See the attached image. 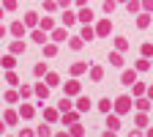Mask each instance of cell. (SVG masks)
I'll list each match as a JSON object with an SVG mask.
<instances>
[{"label": "cell", "mask_w": 153, "mask_h": 137, "mask_svg": "<svg viewBox=\"0 0 153 137\" xmlns=\"http://www.w3.org/2000/svg\"><path fill=\"white\" fill-rule=\"evenodd\" d=\"M126 137H142V129H128Z\"/></svg>", "instance_id": "ee69618b"}, {"label": "cell", "mask_w": 153, "mask_h": 137, "mask_svg": "<svg viewBox=\"0 0 153 137\" xmlns=\"http://www.w3.org/2000/svg\"><path fill=\"white\" fill-rule=\"evenodd\" d=\"M3 121H6L8 126H14V124L19 121V112H14V110H6V112H3Z\"/></svg>", "instance_id": "9c48e42d"}, {"label": "cell", "mask_w": 153, "mask_h": 137, "mask_svg": "<svg viewBox=\"0 0 153 137\" xmlns=\"http://www.w3.org/2000/svg\"><path fill=\"white\" fill-rule=\"evenodd\" d=\"M145 96H148V99L153 102V85H148V91H145Z\"/></svg>", "instance_id": "f907efd6"}, {"label": "cell", "mask_w": 153, "mask_h": 137, "mask_svg": "<svg viewBox=\"0 0 153 137\" xmlns=\"http://www.w3.org/2000/svg\"><path fill=\"white\" fill-rule=\"evenodd\" d=\"M142 8L145 11H153V0H142Z\"/></svg>", "instance_id": "bcb514c9"}, {"label": "cell", "mask_w": 153, "mask_h": 137, "mask_svg": "<svg viewBox=\"0 0 153 137\" xmlns=\"http://www.w3.org/2000/svg\"><path fill=\"white\" fill-rule=\"evenodd\" d=\"M153 55V44H142V58H150Z\"/></svg>", "instance_id": "d590c367"}, {"label": "cell", "mask_w": 153, "mask_h": 137, "mask_svg": "<svg viewBox=\"0 0 153 137\" xmlns=\"http://www.w3.org/2000/svg\"><path fill=\"white\" fill-rule=\"evenodd\" d=\"M120 82L123 85H134V82H137V69H126L120 74Z\"/></svg>", "instance_id": "7a4b0ae2"}, {"label": "cell", "mask_w": 153, "mask_h": 137, "mask_svg": "<svg viewBox=\"0 0 153 137\" xmlns=\"http://www.w3.org/2000/svg\"><path fill=\"white\" fill-rule=\"evenodd\" d=\"M74 104H71V99H68V96H63V99L60 102H57V110H60V112H68Z\"/></svg>", "instance_id": "9a60e30c"}, {"label": "cell", "mask_w": 153, "mask_h": 137, "mask_svg": "<svg viewBox=\"0 0 153 137\" xmlns=\"http://www.w3.org/2000/svg\"><path fill=\"white\" fill-rule=\"evenodd\" d=\"M6 102H8V104H16V102H19V93H16V91H8V93H6Z\"/></svg>", "instance_id": "4316f807"}, {"label": "cell", "mask_w": 153, "mask_h": 137, "mask_svg": "<svg viewBox=\"0 0 153 137\" xmlns=\"http://www.w3.org/2000/svg\"><path fill=\"white\" fill-rule=\"evenodd\" d=\"M99 110H101V112H104V115H107V112H109V110H112V102H109V96H104V99H101V102H99Z\"/></svg>", "instance_id": "e0dca14e"}, {"label": "cell", "mask_w": 153, "mask_h": 137, "mask_svg": "<svg viewBox=\"0 0 153 137\" xmlns=\"http://www.w3.org/2000/svg\"><path fill=\"white\" fill-rule=\"evenodd\" d=\"M36 137H52V129L49 126H38L36 129Z\"/></svg>", "instance_id": "603a6c76"}, {"label": "cell", "mask_w": 153, "mask_h": 137, "mask_svg": "<svg viewBox=\"0 0 153 137\" xmlns=\"http://www.w3.org/2000/svg\"><path fill=\"white\" fill-rule=\"evenodd\" d=\"M55 137H71V132H57Z\"/></svg>", "instance_id": "816d5d0a"}, {"label": "cell", "mask_w": 153, "mask_h": 137, "mask_svg": "<svg viewBox=\"0 0 153 137\" xmlns=\"http://www.w3.org/2000/svg\"><path fill=\"white\" fill-rule=\"evenodd\" d=\"M76 93H79V82H76V80L66 82V96H76Z\"/></svg>", "instance_id": "7c38bea8"}, {"label": "cell", "mask_w": 153, "mask_h": 137, "mask_svg": "<svg viewBox=\"0 0 153 137\" xmlns=\"http://www.w3.org/2000/svg\"><path fill=\"white\" fill-rule=\"evenodd\" d=\"M33 74H36V77H44V74H47V66H44V63H36Z\"/></svg>", "instance_id": "f1b7e54d"}, {"label": "cell", "mask_w": 153, "mask_h": 137, "mask_svg": "<svg viewBox=\"0 0 153 137\" xmlns=\"http://www.w3.org/2000/svg\"><path fill=\"white\" fill-rule=\"evenodd\" d=\"M101 77H104V69H101V66H93V69H90V80H93V82H99Z\"/></svg>", "instance_id": "2e32d148"}, {"label": "cell", "mask_w": 153, "mask_h": 137, "mask_svg": "<svg viewBox=\"0 0 153 137\" xmlns=\"http://www.w3.org/2000/svg\"><path fill=\"white\" fill-rule=\"evenodd\" d=\"M55 52H57V47H55V44H47V47H44V55H49V58H52Z\"/></svg>", "instance_id": "f35d334b"}, {"label": "cell", "mask_w": 153, "mask_h": 137, "mask_svg": "<svg viewBox=\"0 0 153 137\" xmlns=\"http://www.w3.org/2000/svg\"><path fill=\"white\" fill-rule=\"evenodd\" d=\"M60 121H63V124H68V126H71V124H76V121H79V110L74 107V110L63 112V118H60Z\"/></svg>", "instance_id": "3957f363"}, {"label": "cell", "mask_w": 153, "mask_h": 137, "mask_svg": "<svg viewBox=\"0 0 153 137\" xmlns=\"http://www.w3.org/2000/svg\"><path fill=\"white\" fill-rule=\"evenodd\" d=\"M109 63H112V66H123V55H120V49L109 55Z\"/></svg>", "instance_id": "ac0fdd59"}, {"label": "cell", "mask_w": 153, "mask_h": 137, "mask_svg": "<svg viewBox=\"0 0 153 137\" xmlns=\"http://www.w3.org/2000/svg\"><path fill=\"white\" fill-rule=\"evenodd\" d=\"M3 6H6V8L11 11V8H16V0H6V3H3Z\"/></svg>", "instance_id": "7dc6e473"}, {"label": "cell", "mask_w": 153, "mask_h": 137, "mask_svg": "<svg viewBox=\"0 0 153 137\" xmlns=\"http://www.w3.org/2000/svg\"><path fill=\"white\" fill-rule=\"evenodd\" d=\"M134 107H137L140 112H148V110H150V99H145V96H137V99H134Z\"/></svg>", "instance_id": "5b68a950"}, {"label": "cell", "mask_w": 153, "mask_h": 137, "mask_svg": "<svg viewBox=\"0 0 153 137\" xmlns=\"http://www.w3.org/2000/svg\"><path fill=\"white\" fill-rule=\"evenodd\" d=\"M79 47H82V36L79 38H71V49H79Z\"/></svg>", "instance_id": "60d3db41"}, {"label": "cell", "mask_w": 153, "mask_h": 137, "mask_svg": "<svg viewBox=\"0 0 153 137\" xmlns=\"http://www.w3.org/2000/svg\"><path fill=\"white\" fill-rule=\"evenodd\" d=\"M36 22H38V16H36L33 11H30V14H25V25H36Z\"/></svg>", "instance_id": "836d02e7"}, {"label": "cell", "mask_w": 153, "mask_h": 137, "mask_svg": "<svg viewBox=\"0 0 153 137\" xmlns=\"http://www.w3.org/2000/svg\"><path fill=\"white\" fill-rule=\"evenodd\" d=\"M0 63H3L6 69H14V63H16V58H14V55H6V58H0Z\"/></svg>", "instance_id": "44dd1931"}, {"label": "cell", "mask_w": 153, "mask_h": 137, "mask_svg": "<svg viewBox=\"0 0 153 137\" xmlns=\"http://www.w3.org/2000/svg\"><path fill=\"white\" fill-rule=\"evenodd\" d=\"M93 36H96V33H93L90 28H82V38H85V41H90V38H93Z\"/></svg>", "instance_id": "74e56055"}, {"label": "cell", "mask_w": 153, "mask_h": 137, "mask_svg": "<svg viewBox=\"0 0 153 137\" xmlns=\"http://www.w3.org/2000/svg\"><path fill=\"white\" fill-rule=\"evenodd\" d=\"M150 22H153V19H150V14H148V11H145V14H140V19H137V25H140V28H148Z\"/></svg>", "instance_id": "d6986e66"}, {"label": "cell", "mask_w": 153, "mask_h": 137, "mask_svg": "<svg viewBox=\"0 0 153 137\" xmlns=\"http://www.w3.org/2000/svg\"><path fill=\"white\" fill-rule=\"evenodd\" d=\"M85 69H88L85 63H74V66H71V74H82Z\"/></svg>", "instance_id": "e575fe53"}, {"label": "cell", "mask_w": 153, "mask_h": 137, "mask_svg": "<svg viewBox=\"0 0 153 137\" xmlns=\"http://www.w3.org/2000/svg\"><path fill=\"white\" fill-rule=\"evenodd\" d=\"M107 129H115V132L120 129V115L118 112H112V115L107 112Z\"/></svg>", "instance_id": "277c9868"}, {"label": "cell", "mask_w": 153, "mask_h": 137, "mask_svg": "<svg viewBox=\"0 0 153 137\" xmlns=\"http://www.w3.org/2000/svg\"><path fill=\"white\" fill-rule=\"evenodd\" d=\"M120 3H126V0H120Z\"/></svg>", "instance_id": "9f6ffc18"}, {"label": "cell", "mask_w": 153, "mask_h": 137, "mask_svg": "<svg viewBox=\"0 0 153 137\" xmlns=\"http://www.w3.org/2000/svg\"><path fill=\"white\" fill-rule=\"evenodd\" d=\"M134 124H137V126H148V115H145V112H137V118H134Z\"/></svg>", "instance_id": "484cf974"}, {"label": "cell", "mask_w": 153, "mask_h": 137, "mask_svg": "<svg viewBox=\"0 0 153 137\" xmlns=\"http://www.w3.org/2000/svg\"><path fill=\"white\" fill-rule=\"evenodd\" d=\"M3 36H6V28H0V38H3Z\"/></svg>", "instance_id": "db71d44e"}, {"label": "cell", "mask_w": 153, "mask_h": 137, "mask_svg": "<svg viewBox=\"0 0 153 137\" xmlns=\"http://www.w3.org/2000/svg\"><path fill=\"white\" fill-rule=\"evenodd\" d=\"M145 69H150V61H148V58H142V61H137V71H145Z\"/></svg>", "instance_id": "1f68e13d"}, {"label": "cell", "mask_w": 153, "mask_h": 137, "mask_svg": "<svg viewBox=\"0 0 153 137\" xmlns=\"http://www.w3.org/2000/svg\"><path fill=\"white\" fill-rule=\"evenodd\" d=\"M44 118H47L49 124H55V121H60V115H57L55 107H47V110H44Z\"/></svg>", "instance_id": "30bf717a"}, {"label": "cell", "mask_w": 153, "mask_h": 137, "mask_svg": "<svg viewBox=\"0 0 153 137\" xmlns=\"http://www.w3.org/2000/svg\"><path fill=\"white\" fill-rule=\"evenodd\" d=\"M90 104H93V102L88 99V96H79V99H76V104H74V107L79 110V112H88V110H90Z\"/></svg>", "instance_id": "52a82bcc"}, {"label": "cell", "mask_w": 153, "mask_h": 137, "mask_svg": "<svg viewBox=\"0 0 153 137\" xmlns=\"http://www.w3.org/2000/svg\"><path fill=\"white\" fill-rule=\"evenodd\" d=\"M11 33L22 38V36H25V25H22V22H14V25H11Z\"/></svg>", "instance_id": "ffe728a7"}, {"label": "cell", "mask_w": 153, "mask_h": 137, "mask_svg": "<svg viewBox=\"0 0 153 137\" xmlns=\"http://www.w3.org/2000/svg\"><path fill=\"white\" fill-rule=\"evenodd\" d=\"M109 30H112L109 19H104V22H99V28H96V33H99V36H109Z\"/></svg>", "instance_id": "8fae6325"}, {"label": "cell", "mask_w": 153, "mask_h": 137, "mask_svg": "<svg viewBox=\"0 0 153 137\" xmlns=\"http://www.w3.org/2000/svg\"><path fill=\"white\" fill-rule=\"evenodd\" d=\"M0 19H3V8H0Z\"/></svg>", "instance_id": "11a10c76"}, {"label": "cell", "mask_w": 153, "mask_h": 137, "mask_svg": "<svg viewBox=\"0 0 153 137\" xmlns=\"http://www.w3.org/2000/svg\"><path fill=\"white\" fill-rule=\"evenodd\" d=\"M140 8H142V3H137V0H131V3H128V11H131V14H137Z\"/></svg>", "instance_id": "8d00e7d4"}, {"label": "cell", "mask_w": 153, "mask_h": 137, "mask_svg": "<svg viewBox=\"0 0 153 137\" xmlns=\"http://www.w3.org/2000/svg\"><path fill=\"white\" fill-rule=\"evenodd\" d=\"M131 107H134V99H131V96H118V99L112 102V112H118V115L131 112Z\"/></svg>", "instance_id": "6da1fadb"}, {"label": "cell", "mask_w": 153, "mask_h": 137, "mask_svg": "<svg viewBox=\"0 0 153 137\" xmlns=\"http://www.w3.org/2000/svg\"><path fill=\"white\" fill-rule=\"evenodd\" d=\"M30 96H33V88L30 85H22V88H19V99H30Z\"/></svg>", "instance_id": "7402d4cb"}, {"label": "cell", "mask_w": 153, "mask_h": 137, "mask_svg": "<svg viewBox=\"0 0 153 137\" xmlns=\"http://www.w3.org/2000/svg\"><path fill=\"white\" fill-rule=\"evenodd\" d=\"M33 115H36V107L33 104H22V107H19V118H33Z\"/></svg>", "instance_id": "8992f818"}, {"label": "cell", "mask_w": 153, "mask_h": 137, "mask_svg": "<svg viewBox=\"0 0 153 137\" xmlns=\"http://www.w3.org/2000/svg\"><path fill=\"white\" fill-rule=\"evenodd\" d=\"M6 80H8V82H11V85H16V74H14V71H11V69H8V74H6Z\"/></svg>", "instance_id": "7bdbcfd3"}, {"label": "cell", "mask_w": 153, "mask_h": 137, "mask_svg": "<svg viewBox=\"0 0 153 137\" xmlns=\"http://www.w3.org/2000/svg\"><path fill=\"white\" fill-rule=\"evenodd\" d=\"M101 137H118V132H115V129H107V132H104Z\"/></svg>", "instance_id": "c3c4849f"}, {"label": "cell", "mask_w": 153, "mask_h": 137, "mask_svg": "<svg viewBox=\"0 0 153 137\" xmlns=\"http://www.w3.org/2000/svg\"><path fill=\"white\" fill-rule=\"evenodd\" d=\"M115 44H118V49H126V47H128V41H126V38H118Z\"/></svg>", "instance_id": "f6af8a7d"}, {"label": "cell", "mask_w": 153, "mask_h": 137, "mask_svg": "<svg viewBox=\"0 0 153 137\" xmlns=\"http://www.w3.org/2000/svg\"><path fill=\"white\" fill-rule=\"evenodd\" d=\"M131 88H134V96H145V91H148V88H145V85H140V82H134Z\"/></svg>", "instance_id": "f546056e"}, {"label": "cell", "mask_w": 153, "mask_h": 137, "mask_svg": "<svg viewBox=\"0 0 153 137\" xmlns=\"http://www.w3.org/2000/svg\"><path fill=\"white\" fill-rule=\"evenodd\" d=\"M52 38H55V41H66V30H60V28H57V30L52 33Z\"/></svg>", "instance_id": "d6a6232c"}, {"label": "cell", "mask_w": 153, "mask_h": 137, "mask_svg": "<svg viewBox=\"0 0 153 137\" xmlns=\"http://www.w3.org/2000/svg\"><path fill=\"white\" fill-rule=\"evenodd\" d=\"M19 52H25V44L22 41H14L11 44V55H19Z\"/></svg>", "instance_id": "83f0119b"}, {"label": "cell", "mask_w": 153, "mask_h": 137, "mask_svg": "<svg viewBox=\"0 0 153 137\" xmlns=\"http://www.w3.org/2000/svg\"><path fill=\"white\" fill-rule=\"evenodd\" d=\"M44 77H47V85H49V88H55V85H60V77H57L55 71H47Z\"/></svg>", "instance_id": "4fadbf2b"}, {"label": "cell", "mask_w": 153, "mask_h": 137, "mask_svg": "<svg viewBox=\"0 0 153 137\" xmlns=\"http://www.w3.org/2000/svg\"><path fill=\"white\" fill-rule=\"evenodd\" d=\"M145 137H153V129H148V132H145Z\"/></svg>", "instance_id": "f5cc1de1"}, {"label": "cell", "mask_w": 153, "mask_h": 137, "mask_svg": "<svg viewBox=\"0 0 153 137\" xmlns=\"http://www.w3.org/2000/svg\"><path fill=\"white\" fill-rule=\"evenodd\" d=\"M33 41H36V44H44V41H47V33H44V30H36V33H33Z\"/></svg>", "instance_id": "d4e9b609"}, {"label": "cell", "mask_w": 153, "mask_h": 137, "mask_svg": "<svg viewBox=\"0 0 153 137\" xmlns=\"http://www.w3.org/2000/svg\"><path fill=\"white\" fill-rule=\"evenodd\" d=\"M52 28H55V22H52L49 16H44V19H41V30H52Z\"/></svg>", "instance_id": "4dcf8cb0"}, {"label": "cell", "mask_w": 153, "mask_h": 137, "mask_svg": "<svg viewBox=\"0 0 153 137\" xmlns=\"http://www.w3.org/2000/svg\"><path fill=\"white\" fill-rule=\"evenodd\" d=\"M79 19H82L85 25H88L90 19H93V11H90V8H82V11H79Z\"/></svg>", "instance_id": "cb8c5ba5"}, {"label": "cell", "mask_w": 153, "mask_h": 137, "mask_svg": "<svg viewBox=\"0 0 153 137\" xmlns=\"http://www.w3.org/2000/svg\"><path fill=\"white\" fill-rule=\"evenodd\" d=\"M71 137H85V126H79V121H76V124H71Z\"/></svg>", "instance_id": "5bb4252c"}, {"label": "cell", "mask_w": 153, "mask_h": 137, "mask_svg": "<svg viewBox=\"0 0 153 137\" xmlns=\"http://www.w3.org/2000/svg\"><path fill=\"white\" fill-rule=\"evenodd\" d=\"M33 93L38 96V99H47V96H49V85H44V82H38V85L33 88Z\"/></svg>", "instance_id": "ba28073f"}, {"label": "cell", "mask_w": 153, "mask_h": 137, "mask_svg": "<svg viewBox=\"0 0 153 137\" xmlns=\"http://www.w3.org/2000/svg\"><path fill=\"white\" fill-rule=\"evenodd\" d=\"M112 8H115V0H104V11H107V14H109V11H112Z\"/></svg>", "instance_id": "b9f144b4"}, {"label": "cell", "mask_w": 153, "mask_h": 137, "mask_svg": "<svg viewBox=\"0 0 153 137\" xmlns=\"http://www.w3.org/2000/svg\"><path fill=\"white\" fill-rule=\"evenodd\" d=\"M19 137H36L33 129H19Z\"/></svg>", "instance_id": "ab89813d"}, {"label": "cell", "mask_w": 153, "mask_h": 137, "mask_svg": "<svg viewBox=\"0 0 153 137\" xmlns=\"http://www.w3.org/2000/svg\"><path fill=\"white\" fill-rule=\"evenodd\" d=\"M6 126H8V124H6L3 118H0V137H3V134H6Z\"/></svg>", "instance_id": "681fc988"}]
</instances>
